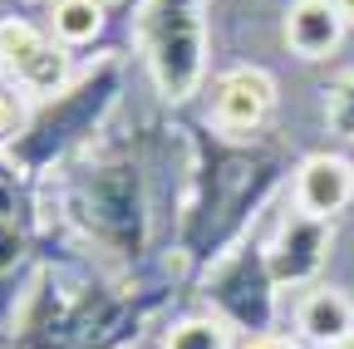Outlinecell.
I'll return each instance as SVG.
<instances>
[{
    "instance_id": "5b68a950",
    "label": "cell",
    "mask_w": 354,
    "mask_h": 349,
    "mask_svg": "<svg viewBox=\"0 0 354 349\" xmlns=\"http://www.w3.org/2000/svg\"><path fill=\"white\" fill-rule=\"evenodd\" d=\"M344 39V15L335 0H295L286 15V45L300 59H330Z\"/></svg>"
},
{
    "instance_id": "ba28073f",
    "label": "cell",
    "mask_w": 354,
    "mask_h": 349,
    "mask_svg": "<svg viewBox=\"0 0 354 349\" xmlns=\"http://www.w3.org/2000/svg\"><path fill=\"white\" fill-rule=\"evenodd\" d=\"M104 30V6L99 0H59L55 6V35L64 45H88Z\"/></svg>"
},
{
    "instance_id": "3957f363",
    "label": "cell",
    "mask_w": 354,
    "mask_h": 349,
    "mask_svg": "<svg viewBox=\"0 0 354 349\" xmlns=\"http://www.w3.org/2000/svg\"><path fill=\"white\" fill-rule=\"evenodd\" d=\"M276 104V79L256 69V64H241V69H227L216 79L212 89V123L221 128V133H256V128L266 123V113H271Z\"/></svg>"
},
{
    "instance_id": "6da1fadb",
    "label": "cell",
    "mask_w": 354,
    "mask_h": 349,
    "mask_svg": "<svg viewBox=\"0 0 354 349\" xmlns=\"http://www.w3.org/2000/svg\"><path fill=\"white\" fill-rule=\"evenodd\" d=\"M143 39H148V64L158 79V94L172 104L187 99L202 79V55H207L202 0H148Z\"/></svg>"
},
{
    "instance_id": "8992f818",
    "label": "cell",
    "mask_w": 354,
    "mask_h": 349,
    "mask_svg": "<svg viewBox=\"0 0 354 349\" xmlns=\"http://www.w3.org/2000/svg\"><path fill=\"white\" fill-rule=\"evenodd\" d=\"M325 246H330V232L325 222H315V216H290V222L281 227V241L271 246V276L276 281H305L320 271L325 261Z\"/></svg>"
},
{
    "instance_id": "7a4b0ae2",
    "label": "cell",
    "mask_w": 354,
    "mask_h": 349,
    "mask_svg": "<svg viewBox=\"0 0 354 349\" xmlns=\"http://www.w3.org/2000/svg\"><path fill=\"white\" fill-rule=\"evenodd\" d=\"M0 64H6L30 94H55L69 79V55L55 50L30 20H0Z\"/></svg>"
},
{
    "instance_id": "30bf717a",
    "label": "cell",
    "mask_w": 354,
    "mask_h": 349,
    "mask_svg": "<svg viewBox=\"0 0 354 349\" xmlns=\"http://www.w3.org/2000/svg\"><path fill=\"white\" fill-rule=\"evenodd\" d=\"M325 118L339 138H354V74H344L335 89H330V104H325Z\"/></svg>"
},
{
    "instance_id": "9c48e42d",
    "label": "cell",
    "mask_w": 354,
    "mask_h": 349,
    "mask_svg": "<svg viewBox=\"0 0 354 349\" xmlns=\"http://www.w3.org/2000/svg\"><path fill=\"white\" fill-rule=\"evenodd\" d=\"M162 349H232V330L221 320L192 315V320H177L162 339Z\"/></svg>"
},
{
    "instance_id": "7c38bea8",
    "label": "cell",
    "mask_w": 354,
    "mask_h": 349,
    "mask_svg": "<svg viewBox=\"0 0 354 349\" xmlns=\"http://www.w3.org/2000/svg\"><path fill=\"white\" fill-rule=\"evenodd\" d=\"M246 349H295L290 339H256V344H246Z\"/></svg>"
},
{
    "instance_id": "4fadbf2b",
    "label": "cell",
    "mask_w": 354,
    "mask_h": 349,
    "mask_svg": "<svg viewBox=\"0 0 354 349\" xmlns=\"http://www.w3.org/2000/svg\"><path fill=\"white\" fill-rule=\"evenodd\" d=\"M339 6V15H344V25H354V0H335Z\"/></svg>"
},
{
    "instance_id": "277c9868",
    "label": "cell",
    "mask_w": 354,
    "mask_h": 349,
    "mask_svg": "<svg viewBox=\"0 0 354 349\" xmlns=\"http://www.w3.org/2000/svg\"><path fill=\"white\" fill-rule=\"evenodd\" d=\"M354 197V167L335 153H315L305 158L295 172V207L315 222H330L335 211H344Z\"/></svg>"
},
{
    "instance_id": "52a82bcc",
    "label": "cell",
    "mask_w": 354,
    "mask_h": 349,
    "mask_svg": "<svg viewBox=\"0 0 354 349\" xmlns=\"http://www.w3.org/2000/svg\"><path fill=\"white\" fill-rule=\"evenodd\" d=\"M300 330H305V339H315L325 349L344 344L354 334V305H349V295L344 290H330V285L310 290L300 300Z\"/></svg>"
},
{
    "instance_id": "8fae6325",
    "label": "cell",
    "mask_w": 354,
    "mask_h": 349,
    "mask_svg": "<svg viewBox=\"0 0 354 349\" xmlns=\"http://www.w3.org/2000/svg\"><path fill=\"white\" fill-rule=\"evenodd\" d=\"M10 123H15V104L0 94V133H10Z\"/></svg>"
}]
</instances>
